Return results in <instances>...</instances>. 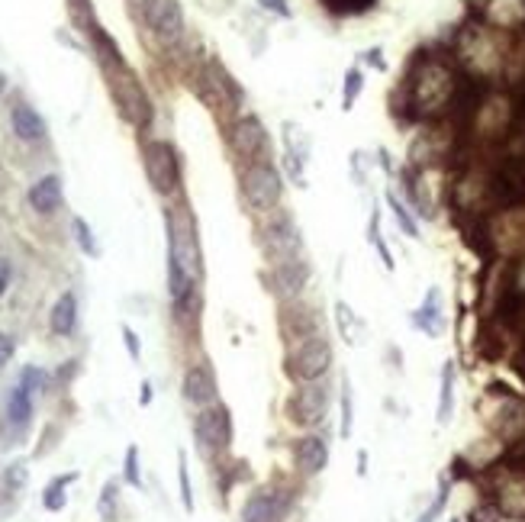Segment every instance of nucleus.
<instances>
[{"instance_id": "obj_34", "label": "nucleus", "mask_w": 525, "mask_h": 522, "mask_svg": "<svg viewBox=\"0 0 525 522\" xmlns=\"http://www.w3.org/2000/svg\"><path fill=\"white\" fill-rule=\"evenodd\" d=\"M13 352H17V342H13V336H7V332H0V368L13 358Z\"/></svg>"}, {"instance_id": "obj_9", "label": "nucleus", "mask_w": 525, "mask_h": 522, "mask_svg": "<svg viewBox=\"0 0 525 522\" xmlns=\"http://www.w3.org/2000/svg\"><path fill=\"white\" fill-rule=\"evenodd\" d=\"M33 423V393L23 384H13L4 403V435L10 432V439H23Z\"/></svg>"}, {"instance_id": "obj_23", "label": "nucleus", "mask_w": 525, "mask_h": 522, "mask_svg": "<svg viewBox=\"0 0 525 522\" xmlns=\"http://www.w3.org/2000/svg\"><path fill=\"white\" fill-rule=\"evenodd\" d=\"M338 409H342V425H338V435L342 439H351V425H355V403H351V381L342 378V400H338Z\"/></svg>"}, {"instance_id": "obj_40", "label": "nucleus", "mask_w": 525, "mask_h": 522, "mask_svg": "<svg viewBox=\"0 0 525 522\" xmlns=\"http://www.w3.org/2000/svg\"><path fill=\"white\" fill-rule=\"evenodd\" d=\"M4 88H7V78H4V71H0V94H4Z\"/></svg>"}, {"instance_id": "obj_16", "label": "nucleus", "mask_w": 525, "mask_h": 522, "mask_svg": "<svg viewBox=\"0 0 525 522\" xmlns=\"http://www.w3.org/2000/svg\"><path fill=\"white\" fill-rule=\"evenodd\" d=\"M29 204H33V210L36 213L58 210V204H62V177L45 175L42 181H36L33 191H29Z\"/></svg>"}, {"instance_id": "obj_8", "label": "nucleus", "mask_w": 525, "mask_h": 522, "mask_svg": "<svg viewBox=\"0 0 525 522\" xmlns=\"http://www.w3.org/2000/svg\"><path fill=\"white\" fill-rule=\"evenodd\" d=\"M265 252H267V258H271V265H274V261H290V258H297V252H300V232H297L290 216L281 213V216H274V220L267 222Z\"/></svg>"}, {"instance_id": "obj_1", "label": "nucleus", "mask_w": 525, "mask_h": 522, "mask_svg": "<svg viewBox=\"0 0 525 522\" xmlns=\"http://www.w3.org/2000/svg\"><path fill=\"white\" fill-rule=\"evenodd\" d=\"M332 362H336V352H332L329 339L326 336L303 339L300 346L290 352V358H287V374L297 384H316L320 378H326Z\"/></svg>"}, {"instance_id": "obj_25", "label": "nucleus", "mask_w": 525, "mask_h": 522, "mask_svg": "<svg viewBox=\"0 0 525 522\" xmlns=\"http://www.w3.org/2000/svg\"><path fill=\"white\" fill-rule=\"evenodd\" d=\"M116 490H120V484H116V480H107V484H104V490H100V500H97L100 522H113L116 519Z\"/></svg>"}, {"instance_id": "obj_7", "label": "nucleus", "mask_w": 525, "mask_h": 522, "mask_svg": "<svg viewBox=\"0 0 525 522\" xmlns=\"http://www.w3.org/2000/svg\"><path fill=\"white\" fill-rule=\"evenodd\" d=\"M143 17L149 23V29L165 43H174L184 29V13H181L178 0H145Z\"/></svg>"}, {"instance_id": "obj_17", "label": "nucleus", "mask_w": 525, "mask_h": 522, "mask_svg": "<svg viewBox=\"0 0 525 522\" xmlns=\"http://www.w3.org/2000/svg\"><path fill=\"white\" fill-rule=\"evenodd\" d=\"M10 123H13V133L19 136L23 142H36L45 136V123L42 116L27 104H17L13 106V113H10Z\"/></svg>"}, {"instance_id": "obj_21", "label": "nucleus", "mask_w": 525, "mask_h": 522, "mask_svg": "<svg viewBox=\"0 0 525 522\" xmlns=\"http://www.w3.org/2000/svg\"><path fill=\"white\" fill-rule=\"evenodd\" d=\"M454 413V362H445L442 368V390H438V423H452Z\"/></svg>"}, {"instance_id": "obj_33", "label": "nucleus", "mask_w": 525, "mask_h": 522, "mask_svg": "<svg viewBox=\"0 0 525 522\" xmlns=\"http://www.w3.org/2000/svg\"><path fill=\"white\" fill-rule=\"evenodd\" d=\"M123 342H126V352H129V358L133 362H139V354H143V346H139V336H135L133 329L123 326Z\"/></svg>"}, {"instance_id": "obj_28", "label": "nucleus", "mask_w": 525, "mask_h": 522, "mask_svg": "<svg viewBox=\"0 0 525 522\" xmlns=\"http://www.w3.org/2000/svg\"><path fill=\"white\" fill-rule=\"evenodd\" d=\"M29 480V468L23 464V461H13L7 471H4V484H7L10 490H23Z\"/></svg>"}, {"instance_id": "obj_35", "label": "nucleus", "mask_w": 525, "mask_h": 522, "mask_svg": "<svg viewBox=\"0 0 525 522\" xmlns=\"http://www.w3.org/2000/svg\"><path fill=\"white\" fill-rule=\"evenodd\" d=\"M10 277H13V268H10V261L7 258H0V297L7 293V287H10Z\"/></svg>"}, {"instance_id": "obj_32", "label": "nucleus", "mask_w": 525, "mask_h": 522, "mask_svg": "<svg viewBox=\"0 0 525 522\" xmlns=\"http://www.w3.org/2000/svg\"><path fill=\"white\" fill-rule=\"evenodd\" d=\"M259 4H261V10H267V13H274V17H281V19L294 17V10H290L287 0H259Z\"/></svg>"}, {"instance_id": "obj_31", "label": "nucleus", "mask_w": 525, "mask_h": 522, "mask_svg": "<svg viewBox=\"0 0 525 522\" xmlns=\"http://www.w3.org/2000/svg\"><path fill=\"white\" fill-rule=\"evenodd\" d=\"M74 236H78V245L81 252H88V255H97V242L90 236V226L84 220H74Z\"/></svg>"}, {"instance_id": "obj_41", "label": "nucleus", "mask_w": 525, "mask_h": 522, "mask_svg": "<svg viewBox=\"0 0 525 522\" xmlns=\"http://www.w3.org/2000/svg\"><path fill=\"white\" fill-rule=\"evenodd\" d=\"M452 522H461V519H452Z\"/></svg>"}, {"instance_id": "obj_14", "label": "nucleus", "mask_w": 525, "mask_h": 522, "mask_svg": "<svg viewBox=\"0 0 525 522\" xmlns=\"http://www.w3.org/2000/svg\"><path fill=\"white\" fill-rule=\"evenodd\" d=\"M184 400H190L194 407H206V403H213L216 400V378L213 371L206 368V364H194L188 368L184 374Z\"/></svg>"}, {"instance_id": "obj_2", "label": "nucleus", "mask_w": 525, "mask_h": 522, "mask_svg": "<svg viewBox=\"0 0 525 522\" xmlns=\"http://www.w3.org/2000/svg\"><path fill=\"white\" fill-rule=\"evenodd\" d=\"M281 171L271 165V161H255L245 177H242V194H245V204L259 213H271L281 200Z\"/></svg>"}, {"instance_id": "obj_12", "label": "nucleus", "mask_w": 525, "mask_h": 522, "mask_svg": "<svg viewBox=\"0 0 525 522\" xmlns=\"http://www.w3.org/2000/svg\"><path fill=\"white\" fill-rule=\"evenodd\" d=\"M229 142H232V149H235V155H242V159H259L267 145V133L255 116H245V120H239V123L232 126Z\"/></svg>"}, {"instance_id": "obj_29", "label": "nucleus", "mask_w": 525, "mask_h": 522, "mask_svg": "<svg viewBox=\"0 0 525 522\" xmlns=\"http://www.w3.org/2000/svg\"><path fill=\"white\" fill-rule=\"evenodd\" d=\"M123 478L129 487H143V478H139V448L129 445L126 448V468H123Z\"/></svg>"}, {"instance_id": "obj_4", "label": "nucleus", "mask_w": 525, "mask_h": 522, "mask_svg": "<svg viewBox=\"0 0 525 522\" xmlns=\"http://www.w3.org/2000/svg\"><path fill=\"white\" fill-rule=\"evenodd\" d=\"M329 413V393L320 384H297V390L287 400V417L303 429L320 425Z\"/></svg>"}, {"instance_id": "obj_20", "label": "nucleus", "mask_w": 525, "mask_h": 522, "mask_svg": "<svg viewBox=\"0 0 525 522\" xmlns=\"http://www.w3.org/2000/svg\"><path fill=\"white\" fill-rule=\"evenodd\" d=\"M74 480H78V474H62V478H55L49 487L42 490V506L49 510V513H62L65 503H68V487H72Z\"/></svg>"}, {"instance_id": "obj_22", "label": "nucleus", "mask_w": 525, "mask_h": 522, "mask_svg": "<svg viewBox=\"0 0 525 522\" xmlns=\"http://www.w3.org/2000/svg\"><path fill=\"white\" fill-rule=\"evenodd\" d=\"M387 204H390L393 216H397V226H400V230L406 232L410 239H422V236H419V222L413 220L410 206L403 204V200H400V197H397V194H393V191H387Z\"/></svg>"}, {"instance_id": "obj_15", "label": "nucleus", "mask_w": 525, "mask_h": 522, "mask_svg": "<svg viewBox=\"0 0 525 522\" xmlns=\"http://www.w3.org/2000/svg\"><path fill=\"white\" fill-rule=\"evenodd\" d=\"M410 323L419 329V332H426L428 339H436L438 332L445 329V316H442V300H438V291H436V287H432V291L426 293V300H422V307L410 313Z\"/></svg>"}, {"instance_id": "obj_3", "label": "nucleus", "mask_w": 525, "mask_h": 522, "mask_svg": "<svg viewBox=\"0 0 525 522\" xmlns=\"http://www.w3.org/2000/svg\"><path fill=\"white\" fill-rule=\"evenodd\" d=\"M110 90H113L116 104H120V113L135 126H145L151 120V104L145 97V90L139 88V81L133 78V71L120 65V71L110 81Z\"/></svg>"}, {"instance_id": "obj_11", "label": "nucleus", "mask_w": 525, "mask_h": 522, "mask_svg": "<svg viewBox=\"0 0 525 522\" xmlns=\"http://www.w3.org/2000/svg\"><path fill=\"white\" fill-rule=\"evenodd\" d=\"M287 496L277 490H259L242 506V522H281L287 516Z\"/></svg>"}, {"instance_id": "obj_18", "label": "nucleus", "mask_w": 525, "mask_h": 522, "mask_svg": "<svg viewBox=\"0 0 525 522\" xmlns=\"http://www.w3.org/2000/svg\"><path fill=\"white\" fill-rule=\"evenodd\" d=\"M74 323H78V297L68 291V293H62V297H58V303H55L49 326H52L55 336H72Z\"/></svg>"}, {"instance_id": "obj_26", "label": "nucleus", "mask_w": 525, "mask_h": 522, "mask_svg": "<svg viewBox=\"0 0 525 522\" xmlns=\"http://www.w3.org/2000/svg\"><path fill=\"white\" fill-rule=\"evenodd\" d=\"M178 480H181V503L188 513H194V490H190V474H188V455L178 452Z\"/></svg>"}, {"instance_id": "obj_5", "label": "nucleus", "mask_w": 525, "mask_h": 522, "mask_svg": "<svg viewBox=\"0 0 525 522\" xmlns=\"http://www.w3.org/2000/svg\"><path fill=\"white\" fill-rule=\"evenodd\" d=\"M145 175L158 194H171L178 187V159H174V149L168 142H149L145 145Z\"/></svg>"}, {"instance_id": "obj_30", "label": "nucleus", "mask_w": 525, "mask_h": 522, "mask_svg": "<svg viewBox=\"0 0 525 522\" xmlns=\"http://www.w3.org/2000/svg\"><path fill=\"white\" fill-rule=\"evenodd\" d=\"M19 384L29 390V393H42L45 387H49V378H45V371H39V368H23V374H19Z\"/></svg>"}, {"instance_id": "obj_13", "label": "nucleus", "mask_w": 525, "mask_h": 522, "mask_svg": "<svg viewBox=\"0 0 525 522\" xmlns=\"http://www.w3.org/2000/svg\"><path fill=\"white\" fill-rule=\"evenodd\" d=\"M294 458L297 468L306 478H316V474H322V471L329 468V442L322 435H303L300 442L294 445Z\"/></svg>"}, {"instance_id": "obj_6", "label": "nucleus", "mask_w": 525, "mask_h": 522, "mask_svg": "<svg viewBox=\"0 0 525 522\" xmlns=\"http://www.w3.org/2000/svg\"><path fill=\"white\" fill-rule=\"evenodd\" d=\"M194 435L204 452H223L232 442V423L226 407H210L194 419Z\"/></svg>"}, {"instance_id": "obj_38", "label": "nucleus", "mask_w": 525, "mask_h": 522, "mask_svg": "<svg viewBox=\"0 0 525 522\" xmlns=\"http://www.w3.org/2000/svg\"><path fill=\"white\" fill-rule=\"evenodd\" d=\"M139 403H143V407H149V403H151V384H149V381L143 384V393H139Z\"/></svg>"}, {"instance_id": "obj_10", "label": "nucleus", "mask_w": 525, "mask_h": 522, "mask_svg": "<svg viewBox=\"0 0 525 522\" xmlns=\"http://www.w3.org/2000/svg\"><path fill=\"white\" fill-rule=\"evenodd\" d=\"M306 281H310V268L303 265V261H297V258H290V261H274V271H271V277H267L271 293L281 297V300L297 297Z\"/></svg>"}, {"instance_id": "obj_37", "label": "nucleus", "mask_w": 525, "mask_h": 522, "mask_svg": "<svg viewBox=\"0 0 525 522\" xmlns=\"http://www.w3.org/2000/svg\"><path fill=\"white\" fill-rule=\"evenodd\" d=\"M367 62H371V65H374V68H387V62H383V58H381V49H371V52H367Z\"/></svg>"}, {"instance_id": "obj_24", "label": "nucleus", "mask_w": 525, "mask_h": 522, "mask_svg": "<svg viewBox=\"0 0 525 522\" xmlns=\"http://www.w3.org/2000/svg\"><path fill=\"white\" fill-rule=\"evenodd\" d=\"M361 88H365V71L348 68L345 71V88H342V110H351V106H355Z\"/></svg>"}, {"instance_id": "obj_27", "label": "nucleus", "mask_w": 525, "mask_h": 522, "mask_svg": "<svg viewBox=\"0 0 525 522\" xmlns=\"http://www.w3.org/2000/svg\"><path fill=\"white\" fill-rule=\"evenodd\" d=\"M336 319H338V332H342V339L351 346V342H355V313H351V307H348L345 300L336 303Z\"/></svg>"}, {"instance_id": "obj_19", "label": "nucleus", "mask_w": 525, "mask_h": 522, "mask_svg": "<svg viewBox=\"0 0 525 522\" xmlns=\"http://www.w3.org/2000/svg\"><path fill=\"white\" fill-rule=\"evenodd\" d=\"M300 310H284L281 316V329H284V339H313L320 336L316 332V316L310 310H303V316H297Z\"/></svg>"}, {"instance_id": "obj_39", "label": "nucleus", "mask_w": 525, "mask_h": 522, "mask_svg": "<svg viewBox=\"0 0 525 522\" xmlns=\"http://www.w3.org/2000/svg\"><path fill=\"white\" fill-rule=\"evenodd\" d=\"M358 474H361V478L367 474V452H358Z\"/></svg>"}, {"instance_id": "obj_36", "label": "nucleus", "mask_w": 525, "mask_h": 522, "mask_svg": "<svg viewBox=\"0 0 525 522\" xmlns=\"http://www.w3.org/2000/svg\"><path fill=\"white\" fill-rule=\"evenodd\" d=\"M471 522H497V513H490V510H474Z\"/></svg>"}]
</instances>
